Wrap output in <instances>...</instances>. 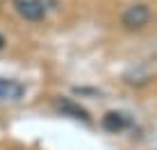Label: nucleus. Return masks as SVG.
Listing matches in <instances>:
<instances>
[{"instance_id":"nucleus-1","label":"nucleus","mask_w":157,"mask_h":150,"mask_svg":"<svg viewBox=\"0 0 157 150\" xmlns=\"http://www.w3.org/2000/svg\"><path fill=\"white\" fill-rule=\"evenodd\" d=\"M148 21H150V9H148V5H141V2L130 5L121 16V23L128 30H141L144 25H148Z\"/></svg>"},{"instance_id":"nucleus-2","label":"nucleus","mask_w":157,"mask_h":150,"mask_svg":"<svg viewBox=\"0 0 157 150\" xmlns=\"http://www.w3.org/2000/svg\"><path fill=\"white\" fill-rule=\"evenodd\" d=\"M55 109H57L62 116H68V118H75V121L91 123L89 111H86L80 103H75L73 98H57V100H55Z\"/></svg>"},{"instance_id":"nucleus-3","label":"nucleus","mask_w":157,"mask_h":150,"mask_svg":"<svg viewBox=\"0 0 157 150\" xmlns=\"http://www.w3.org/2000/svg\"><path fill=\"white\" fill-rule=\"evenodd\" d=\"M25 96V84L12 77H0V103H18Z\"/></svg>"},{"instance_id":"nucleus-4","label":"nucleus","mask_w":157,"mask_h":150,"mask_svg":"<svg viewBox=\"0 0 157 150\" xmlns=\"http://www.w3.org/2000/svg\"><path fill=\"white\" fill-rule=\"evenodd\" d=\"M14 7L25 21H41L46 16V7L41 0H14Z\"/></svg>"},{"instance_id":"nucleus-5","label":"nucleus","mask_w":157,"mask_h":150,"mask_svg":"<svg viewBox=\"0 0 157 150\" xmlns=\"http://www.w3.org/2000/svg\"><path fill=\"white\" fill-rule=\"evenodd\" d=\"M130 125V118L123 111H107L105 116H102V127H105L107 132H121L125 130Z\"/></svg>"},{"instance_id":"nucleus-6","label":"nucleus","mask_w":157,"mask_h":150,"mask_svg":"<svg viewBox=\"0 0 157 150\" xmlns=\"http://www.w3.org/2000/svg\"><path fill=\"white\" fill-rule=\"evenodd\" d=\"M5 48V39H2V34H0V50Z\"/></svg>"}]
</instances>
